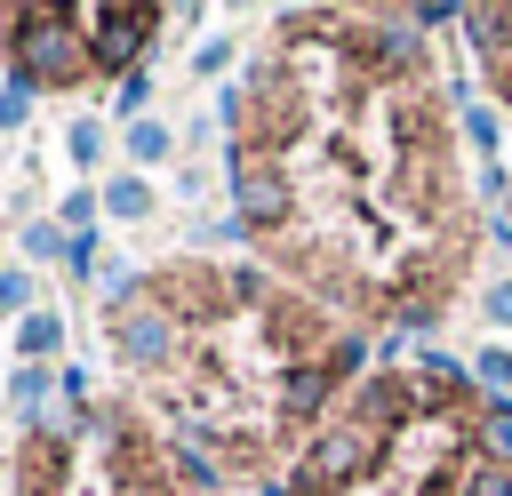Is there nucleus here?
Here are the masks:
<instances>
[{
  "instance_id": "obj_1",
  "label": "nucleus",
  "mask_w": 512,
  "mask_h": 496,
  "mask_svg": "<svg viewBox=\"0 0 512 496\" xmlns=\"http://www.w3.org/2000/svg\"><path fill=\"white\" fill-rule=\"evenodd\" d=\"M8 48L24 64V80H80L96 56L80 40V16H56V8H8Z\"/></svg>"
},
{
  "instance_id": "obj_2",
  "label": "nucleus",
  "mask_w": 512,
  "mask_h": 496,
  "mask_svg": "<svg viewBox=\"0 0 512 496\" xmlns=\"http://www.w3.org/2000/svg\"><path fill=\"white\" fill-rule=\"evenodd\" d=\"M376 424L368 416H352V424H328L320 440H312V456H304V488H320V496H336L344 480H360L368 472V456H376Z\"/></svg>"
},
{
  "instance_id": "obj_3",
  "label": "nucleus",
  "mask_w": 512,
  "mask_h": 496,
  "mask_svg": "<svg viewBox=\"0 0 512 496\" xmlns=\"http://www.w3.org/2000/svg\"><path fill=\"white\" fill-rule=\"evenodd\" d=\"M152 24H160L152 8H88V16H80V32H96V40H88V56H96V64H128V56L144 48V32H152Z\"/></svg>"
},
{
  "instance_id": "obj_4",
  "label": "nucleus",
  "mask_w": 512,
  "mask_h": 496,
  "mask_svg": "<svg viewBox=\"0 0 512 496\" xmlns=\"http://www.w3.org/2000/svg\"><path fill=\"white\" fill-rule=\"evenodd\" d=\"M240 208H248L264 232H272V224H288V208H296V200H288V176H280V168H264V160H248V168H240Z\"/></svg>"
},
{
  "instance_id": "obj_5",
  "label": "nucleus",
  "mask_w": 512,
  "mask_h": 496,
  "mask_svg": "<svg viewBox=\"0 0 512 496\" xmlns=\"http://www.w3.org/2000/svg\"><path fill=\"white\" fill-rule=\"evenodd\" d=\"M120 352H128V360H160V352H168V320H152V312L120 320Z\"/></svg>"
},
{
  "instance_id": "obj_6",
  "label": "nucleus",
  "mask_w": 512,
  "mask_h": 496,
  "mask_svg": "<svg viewBox=\"0 0 512 496\" xmlns=\"http://www.w3.org/2000/svg\"><path fill=\"white\" fill-rule=\"evenodd\" d=\"M328 392H336V368H296V376H288V408H296V416H312Z\"/></svg>"
},
{
  "instance_id": "obj_7",
  "label": "nucleus",
  "mask_w": 512,
  "mask_h": 496,
  "mask_svg": "<svg viewBox=\"0 0 512 496\" xmlns=\"http://www.w3.org/2000/svg\"><path fill=\"white\" fill-rule=\"evenodd\" d=\"M456 496H512V472H504V464H472Z\"/></svg>"
},
{
  "instance_id": "obj_8",
  "label": "nucleus",
  "mask_w": 512,
  "mask_h": 496,
  "mask_svg": "<svg viewBox=\"0 0 512 496\" xmlns=\"http://www.w3.org/2000/svg\"><path fill=\"white\" fill-rule=\"evenodd\" d=\"M488 448H496V456H512V408H496V416H488Z\"/></svg>"
},
{
  "instance_id": "obj_9",
  "label": "nucleus",
  "mask_w": 512,
  "mask_h": 496,
  "mask_svg": "<svg viewBox=\"0 0 512 496\" xmlns=\"http://www.w3.org/2000/svg\"><path fill=\"white\" fill-rule=\"evenodd\" d=\"M488 304H496V320H512V288H496V296H488Z\"/></svg>"
}]
</instances>
